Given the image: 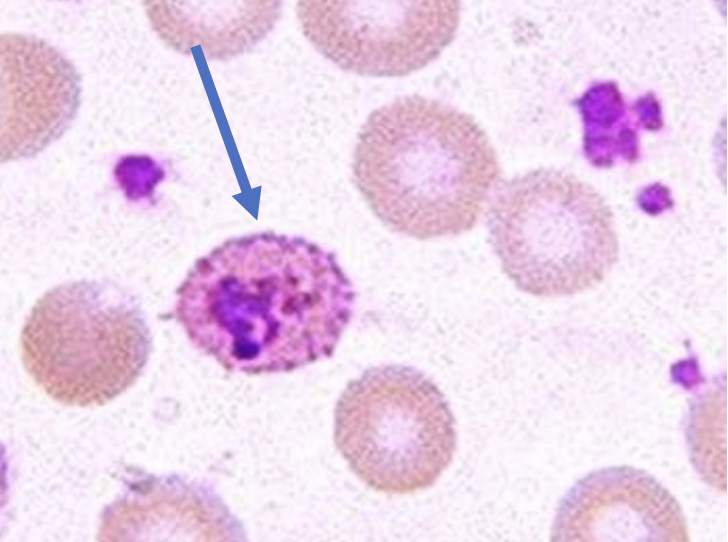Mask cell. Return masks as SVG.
Returning a JSON list of instances; mask_svg holds the SVG:
<instances>
[{"instance_id":"obj_1","label":"cell","mask_w":728,"mask_h":542,"mask_svg":"<svg viewBox=\"0 0 728 542\" xmlns=\"http://www.w3.org/2000/svg\"><path fill=\"white\" fill-rule=\"evenodd\" d=\"M354 301L331 252L262 232L200 257L176 290L174 315L193 346L225 370L275 374L330 357Z\"/></svg>"},{"instance_id":"obj_2","label":"cell","mask_w":728,"mask_h":542,"mask_svg":"<svg viewBox=\"0 0 728 542\" xmlns=\"http://www.w3.org/2000/svg\"><path fill=\"white\" fill-rule=\"evenodd\" d=\"M354 183L391 231L417 240L472 230L501 168L485 131L435 99L404 96L374 110L352 161Z\"/></svg>"},{"instance_id":"obj_3","label":"cell","mask_w":728,"mask_h":542,"mask_svg":"<svg viewBox=\"0 0 728 542\" xmlns=\"http://www.w3.org/2000/svg\"><path fill=\"white\" fill-rule=\"evenodd\" d=\"M488 231L503 272L538 298L593 289L619 259L610 206L594 187L564 170L539 168L498 185Z\"/></svg>"},{"instance_id":"obj_4","label":"cell","mask_w":728,"mask_h":542,"mask_svg":"<svg viewBox=\"0 0 728 542\" xmlns=\"http://www.w3.org/2000/svg\"><path fill=\"white\" fill-rule=\"evenodd\" d=\"M22 364L51 398L102 405L140 376L151 350L145 320L120 288L97 280L65 282L33 305L20 335Z\"/></svg>"},{"instance_id":"obj_5","label":"cell","mask_w":728,"mask_h":542,"mask_svg":"<svg viewBox=\"0 0 728 542\" xmlns=\"http://www.w3.org/2000/svg\"><path fill=\"white\" fill-rule=\"evenodd\" d=\"M335 445L352 472L387 495L432 486L456 449L453 414L443 393L410 366L367 369L340 395Z\"/></svg>"},{"instance_id":"obj_6","label":"cell","mask_w":728,"mask_h":542,"mask_svg":"<svg viewBox=\"0 0 728 542\" xmlns=\"http://www.w3.org/2000/svg\"><path fill=\"white\" fill-rule=\"evenodd\" d=\"M304 36L339 68L363 76L400 77L434 61L453 41L460 2L299 1Z\"/></svg>"},{"instance_id":"obj_7","label":"cell","mask_w":728,"mask_h":542,"mask_svg":"<svg viewBox=\"0 0 728 542\" xmlns=\"http://www.w3.org/2000/svg\"><path fill=\"white\" fill-rule=\"evenodd\" d=\"M1 162L31 158L59 139L80 105L75 66L47 41L6 32L0 39Z\"/></svg>"},{"instance_id":"obj_8","label":"cell","mask_w":728,"mask_h":542,"mask_svg":"<svg viewBox=\"0 0 728 542\" xmlns=\"http://www.w3.org/2000/svg\"><path fill=\"white\" fill-rule=\"evenodd\" d=\"M553 541H688L677 500L655 478L630 466L594 471L563 498Z\"/></svg>"},{"instance_id":"obj_9","label":"cell","mask_w":728,"mask_h":542,"mask_svg":"<svg viewBox=\"0 0 728 542\" xmlns=\"http://www.w3.org/2000/svg\"><path fill=\"white\" fill-rule=\"evenodd\" d=\"M149 24L173 50L191 55L200 47L208 60L226 61L250 51L280 18V1L142 2Z\"/></svg>"},{"instance_id":"obj_10","label":"cell","mask_w":728,"mask_h":542,"mask_svg":"<svg viewBox=\"0 0 728 542\" xmlns=\"http://www.w3.org/2000/svg\"><path fill=\"white\" fill-rule=\"evenodd\" d=\"M174 535L184 540H239L240 525L214 495L181 481L159 482L128 495L106 512L101 541Z\"/></svg>"},{"instance_id":"obj_11","label":"cell","mask_w":728,"mask_h":542,"mask_svg":"<svg viewBox=\"0 0 728 542\" xmlns=\"http://www.w3.org/2000/svg\"><path fill=\"white\" fill-rule=\"evenodd\" d=\"M687 441L695 469L714 488L727 487L726 391L710 392L691 410Z\"/></svg>"}]
</instances>
